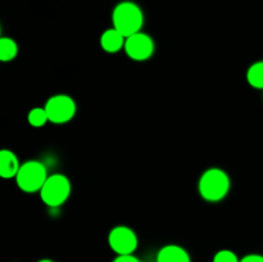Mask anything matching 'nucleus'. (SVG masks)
<instances>
[{"label":"nucleus","instance_id":"1","mask_svg":"<svg viewBox=\"0 0 263 262\" xmlns=\"http://www.w3.org/2000/svg\"><path fill=\"white\" fill-rule=\"evenodd\" d=\"M113 27L120 31L125 38L140 32L144 15L140 8L131 2L120 3L113 10Z\"/></svg>","mask_w":263,"mask_h":262},{"label":"nucleus","instance_id":"2","mask_svg":"<svg viewBox=\"0 0 263 262\" xmlns=\"http://www.w3.org/2000/svg\"><path fill=\"white\" fill-rule=\"evenodd\" d=\"M230 180L228 174L220 169H210L202 175L199 180V193L205 200L217 202L229 192Z\"/></svg>","mask_w":263,"mask_h":262},{"label":"nucleus","instance_id":"3","mask_svg":"<svg viewBox=\"0 0 263 262\" xmlns=\"http://www.w3.org/2000/svg\"><path fill=\"white\" fill-rule=\"evenodd\" d=\"M48 175L46 169L41 162L39 161H27L20 167L15 180L21 190L26 193H35L41 190L43 185L45 184Z\"/></svg>","mask_w":263,"mask_h":262},{"label":"nucleus","instance_id":"4","mask_svg":"<svg viewBox=\"0 0 263 262\" xmlns=\"http://www.w3.org/2000/svg\"><path fill=\"white\" fill-rule=\"evenodd\" d=\"M69 193H71L69 180L61 174L48 176L45 184L40 190L41 199L49 207H59L63 204L69 197Z\"/></svg>","mask_w":263,"mask_h":262},{"label":"nucleus","instance_id":"5","mask_svg":"<svg viewBox=\"0 0 263 262\" xmlns=\"http://www.w3.org/2000/svg\"><path fill=\"white\" fill-rule=\"evenodd\" d=\"M45 110L48 113L49 121L53 123H66L76 113L74 100L68 95H54L46 102Z\"/></svg>","mask_w":263,"mask_h":262},{"label":"nucleus","instance_id":"6","mask_svg":"<svg viewBox=\"0 0 263 262\" xmlns=\"http://www.w3.org/2000/svg\"><path fill=\"white\" fill-rule=\"evenodd\" d=\"M108 243L113 252L118 256L133 254L138 248V238L134 230L127 226H117L113 229L108 236Z\"/></svg>","mask_w":263,"mask_h":262},{"label":"nucleus","instance_id":"7","mask_svg":"<svg viewBox=\"0 0 263 262\" xmlns=\"http://www.w3.org/2000/svg\"><path fill=\"white\" fill-rule=\"evenodd\" d=\"M125 50L134 61H145L151 58L154 51V43L146 33L138 32L126 38Z\"/></svg>","mask_w":263,"mask_h":262},{"label":"nucleus","instance_id":"8","mask_svg":"<svg viewBox=\"0 0 263 262\" xmlns=\"http://www.w3.org/2000/svg\"><path fill=\"white\" fill-rule=\"evenodd\" d=\"M125 36L113 27L103 32L102 38H100V45H102L103 50L108 51V53H117L122 49V46H125Z\"/></svg>","mask_w":263,"mask_h":262},{"label":"nucleus","instance_id":"9","mask_svg":"<svg viewBox=\"0 0 263 262\" xmlns=\"http://www.w3.org/2000/svg\"><path fill=\"white\" fill-rule=\"evenodd\" d=\"M20 163L13 152L3 149L0 152V176L3 179H10L17 176L20 171Z\"/></svg>","mask_w":263,"mask_h":262},{"label":"nucleus","instance_id":"10","mask_svg":"<svg viewBox=\"0 0 263 262\" xmlns=\"http://www.w3.org/2000/svg\"><path fill=\"white\" fill-rule=\"evenodd\" d=\"M157 262H190V257L182 247L170 244L158 252Z\"/></svg>","mask_w":263,"mask_h":262},{"label":"nucleus","instance_id":"11","mask_svg":"<svg viewBox=\"0 0 263 262\" xmlns=\"http://www.w3.org/2000/svg\"><path fill=\"white\" fill-rule=\"evenodd\" d=\"M18 53V46L15 41L10 38L0 39V61L10 62L15 58Z\"/></svg>","mask_w":263,"mask_h":262},{"label":"nucleus","instance_id":"12","mask_svg":"<svg viewBox=\"0 0 263 262\" xmlns=\"http://www.w3.org/2000/svg\"><path fill=\"white\" fill-rule=\"evenodd\" d=\"M247 80L256 89H263V62H257L249 67Z\"/></svg>","mask_w":263,"mask_h":262},{"label":"nucleus","instance_id":"13","mask_svg":"<svg viewBox=\"0 0 263 262\" xmlns=\"http://www.w3.org/2000/svg\"><path fill=\"white\" fill-rule=\"evenodd\" d=\"M27 120H28V123H30L31 126H33V127H41V126H44L46 122H48L49 117L45 108L37 107V108H32V109L30 110Z\"/></svg>","mask_w":263,"mask_h":262},{"label":"nucleus","instance_id":"14","mask_svg":"<svg viewBox=\"0 0 263 262\" xmlns=\"http://www.w3.org/2000/svg\"><path fill=\"white\" fill-rule=\"evenodd\" d=\"M213 262H240L235 253L229 249H222V251L217 252L213 257Z\"/></svg>","mask_w":263,"mask_h":262},{"label":"nucleus","instance_id":"15","mask_svg":"<svg viewBox=\"0 0 263 262\" xmlns=\"http://www.w3.org/2000/svg\"><path fill=\"white\" fill-rule=\"evenodd\" d=\"M240 262H263V256L261 254H248V256L243 257Z\"/></svg>","mask_w":263,"mask_h":262},{"label":"nucleus","instance_id":"16","mask_svg":"<svg viewBox=\"0 0 263 262\" xmlns=\"http://www.w3.org/2000/svg\"><path fill=\"white\" fill-rule=\"evenodd\" d=\"M113 262H140V261H139L136 257H134L133 254H123V256H118Z\"/></svg>","mask_w":263,"mask_h":262},{"label":"nucleus","instance_id":"17","mask_svg":"<svg viewBox=\"0 0 263 262\" xmlns=\"http://www.w3.org/2000/svg\"><path fill=\"white\" fill-rule=\"evenodd\" d=\"M39 262H53V261H51V259H40Z\"/></svg>","mask_w":263,"mask_h":262}]
</instances>
